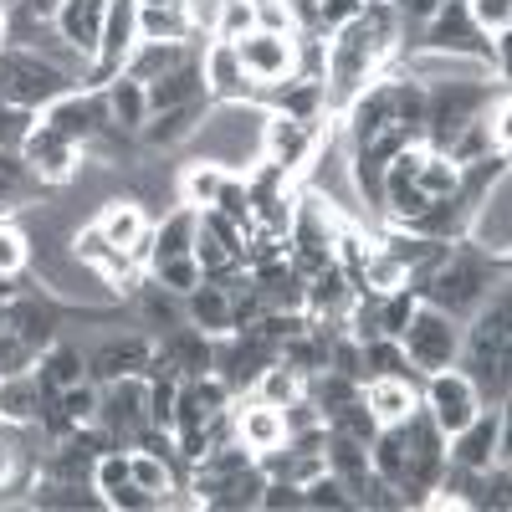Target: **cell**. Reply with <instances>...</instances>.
Segmentation results:
<instances>
[{
    "instance_id": "obj_14",
    "label": "cell",
    "mask_w": 512,
    "mask_h": 512,
    "mask_svg": "<svg viewBox=\"0 0 512 512\" xmlns=\"http://www.w3.org/2000/svg\"><path fill=\"white\" fill-rule=\"evenodd\" d=\"M185 323L190 328H200L205 338H226V333H236V323H231V292L221 287V282H200L195 292H185Z\"/></svg>"
},
{
    "instance_id": "obj_4",
    "label": "cell",
    "mask_w": 512,
    "mask_h": 512,
    "mask_svg": "<svg viewBox=\"0 0 512 512\" xmlns=\"http://www.w3.org/2000/svg\"><path fill=\"white\" fill-rule=\"evenodd\" d=\"M103 431L128 451L134 436L149 425V374H123V379H108L98 390V420Z\"/></svg>"
},
{
    "instance_id": "obj_39",
    "label": "cell",
    "mask_w": 512,
    "mask_h": 512,
    "mask_svg": "<svg viewBox=\"0 0 512 512\" xmlns=\"http://www.w3.org/2000/svg\"><path fill=\"white\" fill-rule=\"evenodd\" d=\"M256 31L303 36V26H297V11H292V0H256Z\"/></svg>"
},
{
    "instance_id": "obj_13",
    "label": "cell",
    "mask_w": 512,
    "mask_h": 512,
    "mask_svg": "<svg viewBox=\"0 0 512 512\" xmlns=\"http://www.w3.org/2000/svg\"><path fill=\"white\" fill-rule=\"evenodd\" d=\"M231 415H236V441H241L246 451H256V456L287 441V420H282V410L267 405V400L251 395L246 405H231Z\"/></svg>"
},
{
    "instance_id": "obj_24",
    "label": "cell",
    "mask_w": 512,
    "mask_h": 512,
    "mask_svg": "<svg viewBox=\"0 0 512 512\" xmlns=\"http://www.w3.org/2000/svg\"><path fill=\"white\" fill-rule=\"evenodd\" d=\"M195 16H190V0L180 6H139V41H190Z\"/></svg>"
},
{
    "instance_id": "obj_33",
    "label": "cell",
    "mask_w": 512,
    "mask_h": 512,
    "mask_svg": "<svg viewBox=\"0 0 512 512\" xmlns=\"http://www.w3.org/2000/svg\"><path fill=\"white\" fill-rule=\"evenodd\" d=\"M98 390H103V384H93V379H77V384H67V390H57L62 415L72 425H93L98 420Z\"/></svg>"
},
{
    "instance_id": "obj_12",
    "label": "cell",
    "mask_w": 512,
    "mask_h": 512,
    "mask_svg": "<svg viewBox=\"0 0 512 512\" xmlns=\"http://www.w3.org/2000/svg\"><path fill=\"white\" fill-rule=\"evenodd\" d=\"M359 400L369 405V415L379 425H405L420 410V384L415 379H395V374H374L359 384Z\"/></svg>"
},
{
    "instance_id": "obj_41",
    "label": "cell",
    "mask_w": 512,
    "mask_h": 512,
    "mask_svg": "<svg viewBox=\"0 0 512 512\" xmlns=\"http://www.w3.org/2000/svg\"><path fill=\"white\" fill-rule=\"evenodd\" d=\"M108 507H118V512H154V507H159V497H154V492H144L139 482H123L118 492H108Z\"/></svg>"
},
{
    "instance_id": "obj_29",
    "label": "cell",
    "mask_w": 512,
    "mask_h": 512,
    "mask_svg": "<svg viewBox=\"0 0 512 512\" xmlns=\"http://www.w3.org/2000/svg\"><path fill=\"white\" fill-rule=\"evenodd\" d=\"M149 277L159 282V287H169V292H195L200 282H205V272H200V262H195V251L190 256H164V262H149Z\"/></svg>"
},
{
    "instance_id": "obj_42",
    "label": "cell",
    "mask_w": 512,
    "mask_h": 512,
    "mask_svg": "<svg viewBox=\"0 0 512 512\" xmlns=\"http://www.w3.org/2000/svg\"><path fill=\"white\" fill-rule=\"evenodd\" d=\"M62 6H67V0H21L16 11H26L31 21H57V16H62Z\"/></svg>"
},
{
    "instance_id": "obj_26",
    "label": "cell",
    "mask_w": 512,
    "mask_h": 512,
    "mask_svg": "<svg viewBox=\"0 0 512 512\" xmlns=\"http://www.w3.org/2000/svg\"><path fill=\"white\" fill-rule=\"evenodd\" d=\"M226 175H231V169L210 164V159L180 164V200L195 205V210H210V205H216V195H221V185H226Z\"/></svg>"
},
{
    "instance_id": "obj_8",
    "label": "cell",
    "mask_w": 512,
    "mask_h": 512,
    "mask_svg": "<svg viewBox=\"0 0 512 512\" xmlns=\"http://www.w3.org/2000/svg\"><path fill=\"white\" fill-rule=\"evenodd\" d=\"M21 159L31 164V175H36L41 185L57 190V185H67V180L77 175L82 149H77V144H67L62 134H52L47 123H36V128H31V139L21 144Z\"/></svg>"
},
{
    "instance_id": "obj_45",
    "label": "cell",
    "mask_w": 512,
    "mask_h": 512,
    "mask_svg": "<svg viewBox=\"0 0 512 512\" xmlns=\"http://www.w3.org/2000/svg\"><path fill=\"white\" fill-rule=\"evenodd\" d=\"M0 216H6V210H0Z\"/></svg>"
},
{
    "instance_id": "obj_5",
    "label": "cell",
    "mask_w": 512,
    "mask_h": 512,
    "mask_svg": "<svg viewBox=\"0 0 512 512\" xmlns=\"http://www.w3.org/2000/svg\"><path fill=\"white\" fill-rule=\"evenodd\" d=\"M420 410L441 425V436H451V431H461V425L482 410V400H477V384L466 379L461 369H441V374H425Z\"/></svg>"
},
{
    "instance_id": "obj_17",
    "label": "cell",
    "mask_w": 512,
    "mask_h": 512,
    "mask_svg": "<svg viewBox=\"0 0 512 512\" xmlns=\"http://www.w3.org/2000/svg\"><path fill=\"white\" fill-rule=\"evenodd\" d=\"M144 98H149V113H164V108H180V103L210 98V93H205V77H200V57H190L185 67H175V72H164V77L144 82Z\"/></svg>"
},
{
    "instance_id": "obj_20",
    "label": "cell",
    "mask_w": 512,
    "mask_h": 512,
    "mask_svg": "<svg viewBox=\"0 0 512 512\" xmlns=\"http://www.w3.org/2000/svg\"><path fill=\"white\" fill-rule=\"evenodd\" d=\"M190 57H195V52H190V41H139V47L128 52L123 72L134 77V82H154V77H164V72L185 67Z\"/></svg>"
},
{
    "instance_id": "obj_44",
    "label": "cell",
    "mask_w": 512,
    "mask_h": 512,
    "mask_svg": "<svg viewBox=\"0 0 512 512\" xmlns=\"http://www.w3.org/2000/svg\"><path fill=\"white\" fill-rule=\"evenodd\" d=\"M0 328H6V313H0Z\"/></svg>"
},
{
    "instance_id": "obj_1",
    "label": "cell",
    "mask_w": 512,
    "mask_h": 512,
    "mask_svg": "<svg viewBox=\"0 0 512 512\" xmlns=\"http://www.w3.org/2000/svg\"><path fill=\"white\" fill-rule=\"evenodd\" d=\"M400 349L410 359V369L425 379V374H441V369H456V354H461V323L451 313H441L436 303H415L405 333H400Z\"/></svg>"
},
{
    "instance_id": "obj_3",
    "label": "cell",
    "mask_w": 512,
    "mask_h": 512,
    "mask_svg": "<svg viewBox=\"0 0 512 512\" xmlns=\"http://www.w3.org/2000/svg\"><path fill=\"white\" fill-rule=\"evenodd\" d=\"M236 57H241V72L251 82V98H262L282 82L297 77V36H277V31H246L236 41Z\"/></svg>"
},
{
    "instance_id": "obj_30",
    "label": "cell",
    "mask_w": 512,
    "mask_h": 512,
    "mask_svg": "<svg viewBox=\"0 0 512 512\" xmlns=\"http://www.w3.org/2000/svg\"><path fill=\"white\" fill-rule=\"evenodd\" d=\"M31 272V236L26 226L0 216V277H26Z\"/></svg>"
},
{
    "instance_id": "obj_40",
    "label": "cell",
    "mask_w": 512,
    "mask_h": 512,
    "mask_svg": "<svg viewBox=\"0 0 512 512\" xmlns=\"http://www.w3.org/2000/svg\"><path fill=\"white\" fill-rule=\"evenodd\" d=\"M256 507H267V512H303L308 502H303V487H297L292 477H267L262 502H256Z\"/></svg>"
},
{
    "instance_id": "obj_25",
    "label": "cell",
    "mask_w": 512,
    "mask_h": 512,
    "mask_svg": "<svg viewBox=\"0 0 512 512\" xmlns=\"http://www.w3.org/2000/svg\"><path fill=\"white\" fill-rule=\"evenodd\" d=\"M128 482H139L144 492H154V497L164 502L169 492H180V482H175V456H159V451L134 446V451H128Z\"/></svg>"
},
{
    "instance_id": "obj_16",
    "label": "cell",
    "mask_w": 512,
    "mask_h": 512,
    "mask_svg": "<svg viewBox=\"0 0 512 512\" xmlns=\"http://www.w3.org/2000/svg\"><path fill=\"white\" fill-rule=\"evenodd\" d=\"M103 21H108V0H67L62 16H57V31L93 62L98 41H103Z\"/></svg>"
},
{
    "instance_id": "obj_6",
    "label": "cell",
    "mask_w": 512,
    "mask_h": 512,
    "mask_svg": "<svg viewBox=\"0 0 512 512\" xmlns=\"http://www.w3.org/2000/svg\"><path fill=\"white\" fill-rule=\"evenodd\" d=\"M93 226L118 246L134 256V267H149V246H154V216L134 200V195H113L108 205H98V216Z\"/></svg>"
},
{
    "instance_id": "obj_28",
    "label": "cell",
    "mask_w": 512,
    "mask_h": 512,
    "mask_svg": "<svg viewBox=\"0 0 512 512\" xmlns=\"http://www.w3.org/2000/svg\"><path fill=\"white\" fill-rule=\"evenodd\" d=\"M415 190L425 200H451L461 190V164H451L441 149H425L420 169H415Z\"/></svg>"
},
{
    "instance_id": "obj_15",
    "label": "cell",
    "mask_w": 512,
    "mask_h": 512,
    "mask_svg": "<svg viewBox=\"0 0 512 512\" xmlns=\"http://www.w3.org/2000/svg\"><path fill=\"white\" fill-rule=\"evenodd\" d=\"M323 461H328V472L349 487V497H354V507H359V497H364V487H369V446H364V441H354V436L328 431Z\"/></svg>"
},
{
    "instance_id": "obj_2",
    "label": "cell",
    "mask_w": 512,
    "mask_h": 512,
    "mask_svg": "<svg viewBox=\"0 0 512 512\" xmlns=\"http://www.w3.org/2000/svg\"><path fill=\"white\" fill-rule=\"evenodd\" d=\"M77 88V77H67L62 67H52L47 57L6 47L0 52V103H21L31 113H41L47 103H57L62 93Z\"/></svg>"
},
{
    "instance_id": "obj_34",
    "label": "cell",
    "mask_w": 512,
    "mask_h": 512,
    "mask_svg": "<svg viewBox=\"0 0 512 512\" xmlns=\"http://www.w3.org/2000/svg\"><path fill=\"white\" fill-rule=\"evenodd\" d=\"M466 16L487 41L512 36V0H466Z\"/></svg>"
},
{
    "instance_id": "obj_7",
    "label": "cell",
    "mask_w": 512,
    "mask_h": 512,
    "mask_svg": "<svg viewBox=\"0 0 512 512\" xmlns=\"http://www.w3.org/2000/svg\"><path fill=\"white\" fill-rule=\"evenodd\" d=\"M461 236L472 241L477 251L507 262V246H512V190H507V175L472 205V216H466V231Z\"/></svg>"
},
{
    "instance_id": "obj_22",
    "label": "cell",
    "mask_w": 512,
    "mask_h": 512,
    "mask_svg": "<svg viewBox=\"0 0 512 512\" xmlns=\"http://www.w3.org/2000/svg\"><path fill=\"white\" fill-rule=\"evenodd\" d=\"M128 297H139V323L154 328V333H169V328H180V323H185V297H180V292H169V287H159L154 277H149L144 287H134Z\"/></svg>"
},
{
    "instance_id": "obj_32",
    "label": "cell",
    "mask_w": 512,
    "mask_h": 512,
    "mask_svg": "<svg viewBox=\"0 0 512 512\" xmlns=\"http://www.w3.org/2000/svg\"><path fill=\"white\" fill-rule=\"evenodd\" d=\"M246 31H256V6L251 0H221L216 21H210V36L216 41H241Z\"/></svg>"
},
{
    "instance_id": "obj_38",
    "label": "cell",
    "mask_w": 512,
    "mask_h": 512,
    "mask_svg": "<svg viewBox=\"0 0 512 512\" xmlns=\"http://www.w3.org/2000/svg\"><path fill=\"white\" fill-rule=\"evenodd\" d=\"M313 31L318 36H333V31H344L359 11H364V0H313Z\"/></svg>"
},
{
    "instance_id": "obj_11",
    "label": "cell",
    "mask_w": 512,
    "mask_h": 512,
    "mask_svg": "<svg viewBox=\"0 0 512 512\" xmlns=\"http://www.w3.org/2000/svg\"><path fill=\"white\" fill-rule=\"evenodd\" d=\"M200 77H205L210 103H241V98H251V82L241 72L236 41H216V36H210V47L200 52Z\"/></svg>"
},
{
    "instance_id": "obj_31",
    "label": "cell",
    "mask_w": 512,
    "mask_h": 512,
    "mask_svg": "<svg viewBox=\"0 0 512 512\" xmlns=\"http://www.w3.org/2000/svg\"><path fill=\"white\" fill-rule=\"evenodd\" d=\"M364 369H369V379H374V374L415 379V369H410V359H405V349H400V338H369V344H364Z\"/></svg>"
},
{
    "instance_id": "obj_43",
    "label": "cell",
    "mask_w": 512,
    "mask_h": 512,
    "mask_svg": "<svg viewBox=\"0 0 512 512\" xmlns=\"http://www.w3.org/2000/svg\"><path fill=\"white\" fill-rule=\"evenodd\" d=\"M0 52H6V11H0Z\"/></svg>"
},
{
    "instance_id": "obj_35",
    "label": "cell",
    "mask_w": 512,
    "mask_h": 512,
    "mask_svg": "<svg viewBox=\"0 0 512 512\" xmlns=\"http://www.w3.org/2000/svg\"><path fill=\"white\" fill-rule=\"evenodd\" d=\"M210 210H221V216L236 221L241 231L256 226V216H251V190H246L241 175H226V185H221V195H216V205H210Z\"/></svg>"
},
{
    "instance_id": "obj_10",
    "label": "cell",
    "mask_w": 512,
    "mask_h": 512,
    "mask_svg": "<svg viewBox=\"0 0 512 512\" xmlns=\"http://www.w3.org/2000/svg\"><path fill=\"white\" fill-rule=\"evenodd\" d=\"M210 98H195V103H180V108H164V113H149V123L139 128V144L149 154H175L195 139V128L205 118Z\"/></svg>"
},
{
    "instance_id": "obj_46",
    "label": "cell",
    "mask_w": 512,
    "mask_h": 512,
    "mask_svg": "<svg viewBox=\"0 0 512 512\" xmlns=\"http://www.w3.org/2000/svg\"><path fill=\"white\" fill-rule=\"evenodd\" d=\"M0 379H6V374H0Z\"/></svg>"
},
{
    "instance_id": "obj_9",
    "label": "cell",
    "mask_w": 512,
    "mask_h": 512,
    "mask_svg": "<svg viewBox=\"0 0 512 512\" xmlns=\"http://www.w3.org/2000/svg\"><path fill=\"white\" fill-rule=\"evenodd\" d=\"M149 354H154L149 333H113V338H103V344L88 349V379L108 384V379H123V374H144Z\"/></svg>"
},
{
    "instance_id": "obj_37",
    "label": "cell",
    "mask_w": 512,
    "mask_h": 512,
    "mask_svg": "<svg viewBox=\"0 0 512 512\" xmlns=\"http://www.w3.org/2000/svg\"><path fill=\"white\" fill-rule=\"evenodd\" d=\"M36 123H41V113H31L21 103H0V149H16L21 154V144L31 139Z\"/></svg>"
},
{
    "instance_id": "obj_23",
    "label": "cell",
    "mask_w": 512,
    "mask_h": 512,
    "mask_svg": "<svg viewBox=\"0 0 512 512\" xmlns=\"http://www.w3.org/2000/svg\"><path fill=\"white\" fill-rule=\"evenodd\" d=\"M31 374L41 379V390H67V384L88 379V359H82L77 344H52V349H41Z\"/></svg>"
},
{
    "instance_id": "obj_36",
    "label": "cell",
    "mask_w": 512,
    "mask_h": 512,
    "mask_svg": "<svg viewBox=\"0 0 512 512\" xmlns=\"http://www.w3.org/2000/svg\"><path fill=\"white\" fill-rule=\"evenodd\" d=\"M303 502H308V507H328V512H349V507H354L349 487L338 482L333 472H318L313 482H303Z\"/></svg>"
},
{
    "instance_id": "obj_19",
    "label": "cell",
    "mask_w": 512,
    "mask_h": 512,
    "mask_svg": "<svg viewBox=\"0 0 512 512\" xmlns=\"http://www.w3.org/2000/svg\"><path fill=\"white\" fill-rule=\"evenodd\" d=\"M103 98H108V118H113V128L118 134H134L139 139V128L149 123V98H144V82H134L128 72H118L108 88H103Z\"/></svg>"
},
{
    "instance_id": "obj_27",
    "label": "cell",
    "mask_w": 512,
    "mask_h": 512,
    "mask_svg": "<svg viewBox=\"0 0 512 512\" xmlns=\"http://www.w3.org/2000/svg\"><path fill=\"white\" fill-rule=\"evenodd\" d=\"M251 395H256V400H267V405H277V410H282V405H292L297 395H308V379H303V374H297L292 364H282V359H272V364H267L262 374H256V384H251Z\"/></svg>"
},
{
    "instance_id": "obj_18",
    "label": "cell",
    "mask_w": 512,
    "mask_h": 512,
    "mask_svg": "<svg viewBox=\"0 0 512 512\" xmlns=\"http://www.w3.org/2000/svg\"><path fill=\"white\" fill-rule=\"evenodd\" d=\"M195 231H200V210L195 205H175L154 221V246L149 262H164V256H190L195 251Z\"/></svg>"
},
{
    "instance_id": "obj_21",
    "label": "cell",
    "mask_w": 512,
    "mask_h": 512,
    "mask_svg": "<svg viewBox=\"0 0 512 512\" xmlns=\"http://www.w3.org/2000/svg\"><path fill=\"white\" fill-rule=\"evenodd\" d=\"M41 379L36 374H6L0 379V425H36L41 420Z\"/></svg>"
}]
</instances>
